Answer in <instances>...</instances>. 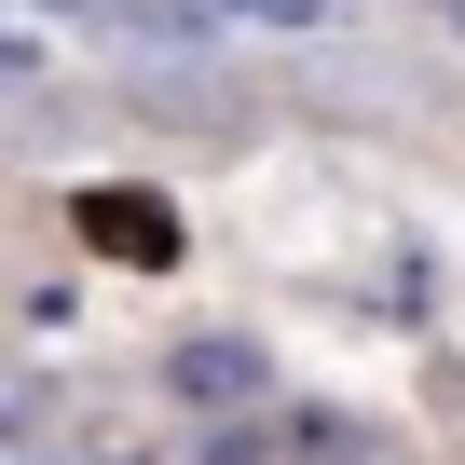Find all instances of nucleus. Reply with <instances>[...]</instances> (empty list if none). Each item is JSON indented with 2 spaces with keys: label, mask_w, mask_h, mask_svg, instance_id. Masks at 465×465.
I'll use <instances>...</instances> for the list:
<instances>
[{
  "label": "nucleus",
  "mask_w": 465,
  "mask_h": 465,
  "mask_svg": "<svg viewBox=\"0 0 465 465\" xmlns=\"http://www.w3.org/2000/svg\"><path fill=\"white\" fill-rule=\"evenodd\" d=\"M164 383H178L192 411H247V397H274V356H261L247 329H192V342L164 356Z\"/></svg>",
  "instance_id": "nucleus-1"
},
{
  "label": "nucleus",
  "mask_w": 465,
  "mask_h": 465,
  "mask_svg": "<svg viewBox=\"0 0 465 465\" xmlns=\"http://www.w3.org/2000/svg\"><path fill=\"white\" fill-rule=\"evenodd\" d=\"M83 247L164 274V261H178V205H164V192H83Z\"/></svg>",
  "instance_id": "nucleus-2"
},
{
  "label": "nucleus",
  "mask_w": 465,
  "mask_h": 465,
  "mask_svg": "<svg viewBox=\"0 0 465 465\" xmlns=\"http://www.w3.org/2000/svg\"><path fill=\"white\" fill-rule=\"evenodd\" d=\"M219 15H247V28H329V15H356V0H219Z\"/></svg>",
  "instance_id": "nucleus-3"
},
{
  "label": "nucleus",
  "mask_w": 465,
  "mask_h": 465,
  "mask_svg": "<svg viewBox=\"0 0 465 465\" xmlns=\"http://www.w3.org/2000/svg\"><path fill=\"white\" fill-rule=\"evenodd\" d=\"M192 465H274V451H261L247 424H205V438H192Z\"/></svg>",
  "instance_id": "nucleus-4"
},
{
  "label": "nucleus",
  "mask_w": 465,
  "mask_h": 465,
  "mask_svg": "<svg viewBox=\"0 0 465 465\" xmlns=\"http://www.w3.org/2000/svg\"><path fill=\"white\" fill-rule=\"evenodd\" d=\"M15 15H28V28H55V15H96V0H15Z\"/></svg>",
  "instance_id": "nucleus-5"
},
{
  "label": "nucleus",
  "mask_w": 465,
  "mask_h": 465,
  "mask_svg": "<svg viewBox=\"0 0 465 465\" xmlns=\"http://www.w3.org/2000/svg\"><path fill=\"white\" fill-rule=\"evenodd\" d=\"M451 15H465V0H451Z\"/></svg>",
  "instance_id": "nucleus-6"
}]
</instances>
